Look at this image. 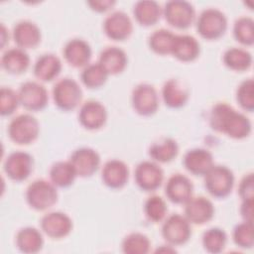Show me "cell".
Returning a JSON list of instances; mask_svg holds the SVG:
<instances>
[{"instance_id": "4dcf8cb0", "label": "cell", "mask_w": 254, "mask_h": 254, "mask_svg": "<svg viewBox=\"0 0 254 254\" xmlns=\"http://www.w3.org/2000/svg\"><path fill=\"white\" fill-rule=\"evenodd\" d=\"M149 156L157 163H169L179 154V145L173 138H165L152 144L149 148Z\"/></svg>"}, {"instance_id": "cb8c5ba5", "label": "cell", "mask_w": 254, "mask_h": 254, "mask_svg": "<svg viewBox=\"0 0 254 254\" xmlns=\"http://www.w3.org/2000/svg\"><path fill=\"white\" fill-rule=\"evenodd\" d=\"M98 63L110 74H118L127 66L128 59L126 53L119 47H106L99 54Z\"/></svg>"}, {"instance_id": "e575fe53", "label": "cell", "mask_w": 254, "mask_h": 254, "mask_svg": "<svg viewBox=\"0 0 254 254\" xmlns=\"http://www.w3.org/2000/svg\"><path fill=\"white\" fill-rule=\"evenodd\" d=\"M201 238L204 250L213 254L222 252L227 243V234L219 227H211L207 229L203 232Z\"/></svg>"}, {"instance_id": "1f68e13d", "label": "cell", "mask_w": 254, "mask_h": 254, "mask_svg": "<svg viewBox=\"0 0 254 254\" xmlns=\"http://www.w3.org/2000/svg\"><path fill=\"white\" fill-rule=\"evenodd\" d=\"M224 64L235 71L247 70L252 64V55L245 49L232 47L227 49L222 57Z\"/></svg>"}, {"instance_id": "3957f363", "label": "cell", "mask_w": 254, "mask_h": 254, "mask_svg": "<svg viewBox=\"0 0 254 254\" xmlns=\"http://www.w3.org/2000/svg\"><path fill=\"white\" fill-rule=\"evenodd\" d=\"M227 30V18L217 8H206L200 12L196 20V31L205 40H217Z\"/></svg>"}, {"instance_id": "5b68a950", "label": "cell", "mask_w": 254, "mask_h": 254, "mask_svg": "<svg viewBox=\"0 0 254 254\" xmlns=\"http://www.w3.org/2000/svg\"><path fill=\"white\" fill-rule=\"evenodd\" d=\"M7 132L9 138L14 143L28 145L38 138L40 124L32 114L24 113L14 117L10 121Z\"/></svg>"}, {"instance_id": "f35d334b", "label": "cell", "mask_w": 254, "mask_h": 254, "mask_svg": "<svg viewBox=\"0 0 254 254\" xmlns=\"http://www.w3.org/2000/svg\"><path fill=\"white\" fill-rule=\"evenodd\" d=\"M236 101L243 110L248 112L254 110V82L251 77L244 79L238 85Z\"/></svg>"}, {"instance_id": "277c9868", "label": "cell", "mask_w": 254, "mask_h": 254, "mask_svg": "<svg viewBox=\"0 0 254 254\" xmlns=\"http://www.w3.org/2000/svg\"><path fill=\"white\" fill-rule=\"evenodd\" d=\"M52 93L55 104L64 111H70L76 108L82 98L80 85L70 77L59 79L54 84Z\"/></svg>"}, {"instance_id": "9c48e42d", "label": "cell", "mask_w": 254, "mask_h": 254, "mask_svg": "<svg viewBox=\"0 0 254 254\" xmlns=\"http://www.w3.org/2000/svg\"><path fill=\"white\" fill-rule=\"evenodd\" d=\"M131 103L138 114L142 116L153 115L159 107L158 92L152 84L139 83L132 90Z\"/></svg>"}, {"instance_id": "74e56055", "label": "cell", "mask_w": 254, "mask_h": 254, "mask_svg": "<svg viewBox=\"0 0 254 254\" xmlns=\"http://www.w3.org/2000/svg\"><path fill=\"white\" fill-rule=\"evenodd\" d=\"M168 207L165 199L160 195L149 196L144 203V212L147 218L153 222L162 221L167 214Z\"/></svg>"}, {"instance_id": "7a4b0ae2", "label": "cell", "mask_w": 254, "mask_h": 254, "mask_svg": "<svg viewBox=\"0 0 254 254\" xmlns=\"http://www.w3.org/2000/svg\"><path fill=\"white\" fill-rule=\"evenodd\" d=\"M57 187L44 179L33 181L26 190L27 203L35 210H46L58 201Z\"/></svg>"}, {"instance_id": "d4e9b609", "label": "cell", "mask_w": 254, "mask_h": 254, "mask_svg": "<svg viewBox=\"0 0 254 254\" xmlns=\"http://www.w3.org/2000/svg\"><path fill=\"white\" fill-rule=\"evenodd\" d=\"M200 53L198 41L190 35H176L171 55L182 62H192Z\"/></svg>"}, {"instance_id": "8d00e7d4", "label": "cell", "mask_w": 254, "mask_h": 254, "mask_svg": "<svg viewBox=\"0 0 254 254\" xmlns=\"http://www.w3.org/2000/svg\"><path fill=\"white\" fill-rule=\"evenodd\" d=\"M149 238L140 232L128 234L122 242V251L125 254H147L150 251Z\"/></svg>"}, {"instance_id": "30bf717a", "label": "cell", "mask_w": 254, "mask_h": 254, "mask_svg": "<svg viewBox=\"0 0 254 254\" xmlns=\"http://www.w3.org/2000/svg\"><path fill=\"white\" fill-rule=\"evenodd\" d=\"M20 104L29 111L43 110L49 101L46 87L40 82L28 80L21 84L18 90Z\"/></svg>"}, {"instance_id": "d590c367", "label": "cell", "mask_w": 254, "mask_h": 254, "mask_svg": "<svg viewBox=\"0 0 254 254\" xmlns=\"http://www.w3.org/2000/svg\"><path fill=\"white\" fill-rule=\"evenodd\" d=\"M233 36L241 45L252 46L254 43L253 19L248 16H242L236 19L233 25Z\"/></svg>"}, {"instance_id": "e0dca14e", "label": "cell", "mask_w": 254, "mask_h": 254, "mask_svg": "<svg viewBox=\"0 0 254 254\" xmlns=\"http://www.w3.org/2000/svg\"><path fill=\"white\" fill-rule=\"evenodd\" d=\"M107 120L105 106L97 100H87L81 104L78 111V121L87 130L101 128Z\"/></svg>"}, {"instance_id": "7402d4cb", "label": "cell", "mask_w": 254, "mask_h": 254, "mask_svg": "<svg viewBox=\"0 0 254 254\" xmlns=\"http://www.w3.org/2000/svg\"><path fill=\"white\" fill-rule=\"evenodd\" d=\"M101 179L108 188L121 189L127 184L129 179L128 166L118 159L108 160L102 167Z\"/></svg>"}, {"instance_id": "6da1fadb", "label": "cell", "mask_w": 254, "mask_h": 254, "mask_svg": "<svg viewBox=\"0 0 254 254\" xmlns=\"http://www.w3.org/2000/svg\"><path fill=\"white\" fill-rule=\"evenodd\" d=\"M211 129L233 139H244L252 130L250 119L226 102H217L209 112Z\"/></svg>"}, {"instance_id": "836d02e7", "label": "cell", "mask_w": 254, "mask_h": 254, "mask_svg": "<svg viewBox=\"0 0 254 254\" xmlns=\"http://www.w3.org/2000/svg\"><path fill=\"white\" fill-rule=\"evenodd\" d=\"M108 76L109 74L97 62L88 64L83 67L80 73V80L86 87L94 89L101 87L106 82Z\"/></svg>"}, {"instance_id": "ac0fdd59", "label": "cell", "mask_w": 254, "mask_h": 254, "mask_svg": "<svg viewBox=\"0 0 254 254\" xmlns=\"http://www.w3.org/2000/svg\"><path fill=\"white\" fill-rule=\"evenodd\" d=\"M193 192L191 181L185 175L177 173L172 175L165 186V193L169 200L177 204H185Z\"/></svg>"}, {"instance_id": "52a82bcc", "label": "cell", "mask_w": 254, "mask_h": 254, "mask_svg": "<svg viewBox=\"0 0 254 254\" xmlns=\"http://www.w3.org/2000/svg\"><path fill=\"white\" fill-rule=\"evenodd\" d=\"M163 15L169 25L179 30H185L192 25L195 19V10L188 1L171 0L165 3Z\"/></svg>"}, {"instance_id": "ba28073f", "label": "cell", "mask_w": 254, "mask_h": 254, "mask_svg": "<svg viewBox=\"0 0 254 254\" xmlns=\"http://www.w3.org/2000/svg\"><path fill=\"white\" fill-rule=\"evenodd\" d=\"M161 232L168 244L172 246L183 245L187 243L191 236L190 222L185 215L173 213L163 222Z\"/></svg>"}, {"instance_id": "83f0119b", "label": "cell", "mask_w": 254, "mask_h": 254, "mask_svg": "<svg viewBox=\"0 0 254 254\" xmlns=\"http://www.w3.org/2000/svg\"><path fill=\"white\" fill-rule=\"evenodd\" d=\"M17 248L27 254H34L42 250L44 245V238L42 232L32 226L21 228L16 234Z\"/></svg>"}, {"instance_id": "ffe728a7", "label": "cell", "mask_w": 254, "mask_h": 254, "mask_svg": "<svg viewBox=\"0 0 254 254\" xmlns=\"http://www.w3.org/2000/svg\"><path fill=\"white\" fill-rule=\"evenodd\" d=\"M12 37L18 48L26 50L36 48L41 42L42 34L36 23L22 20L14 26Z\"/></svg>"}, {"instance_id": "b9f144b4", "label": "cell", "mask_w": 254, "mask_h": 254, "mask_svg": "<svg viewBox=\"0 0 254 254\" xmlns=\"http://www.w3.org/2000/svg\"><path fill=\"white\" fill-rule=\"evenodd\" d=\"M253 173H247L240 180L238 193L241 199H253Z\"/></svg>"}, {"instance_id": "60d3db41", "label": "cell", "mask_w": 254, "mask_h": 254, "mask_svg": "<svg viewBox=\"0 0 254 254\" xmlns=\"http://www.w3.org/2000/svg\"><path fill=\"white\" fill-rule=\"evenodd\" d=\"M20 104L18 91L10 87L3 86L0 90V114L8 116L13 114Z\"/></svg>"}, {"instance_id": "ab89813d", "label": "cell", "mask_w": 254, "mask_h": 254, "mask_svg": "<svg viewBox=\"0 0 254 254\" xmlns=\"http://www.w3.org/2000/svg\"><path fill=\"white\" fill-rule=\"evenodd\" d=\"M232 239L234 243L243 249H250L253 247V223L242 221L236 224L232 231Z\"/></svg>"}, {"instance_id": "44dd1931", "label": "cell", "mask_w": 254, "mask_h": 254, "mask_svg": "<svg viewBox=\"0 0 254 254\" xmlns=\"http://www.w3.org/2000/svg\"><path fill=\"white\" fill-rule=\"evenodd\" d=\"M183 164L194 176H204L214 165L212 154L203 148H193L186 152Z\"/></svg>"}, {"instance_id": "4fadbf2b", "label": "cell", "mask_w": 254, "mask_h": 254, "mask_svg": "<svg viewBox=\"0 0 254 254\" xmlns=\"http://www.w3.org/2000/svg\"><path fill=\"white\" fill-rule=\"evenodd\" d=\"M68 161L74 168L77 176L82 178L92 176L100 166L99 154L89 147L75 149L71 153Z\"/></svg>"}, {"instance_id": "603a6c76", "label": "cell", "mask_w": 254, "mask_h": 254, "mask_svg": "<svg viewBox=\"0 0 254 254\" xmlns=\"http://www.w3.org/2000/svg\"><path fill=\"white\" fill-rule=\"evenodd\" d=\"M162 98L170 108H181L189 100L190 92L187 85L178 78H170L163 84Z\"/></svg>"}, {"instance_id": "ee69618b", "label": "cell", "mask_w": 254, "mask_h": 254, "mask_svg": "<svg viewBox=\"0 0 254 254\" xmlns=\"http://www.w3.org/2000/svg\"><path fill=\"white\" fill-rule=\"evenodd\" d=\"M240 215L243 221L253 222V199H242Z\"/></svg>"}, {"instance_id": "4316f807", "label": "cell", "mask_w": 254, "mask_h": 254, "mask_svg": "<svg viewBox=\"0 0 254 254\" xmlns=\"http://www.w3.org/2000/svg\"><path fill=\"white\" fill-rule=\"evenodd\" d=\"M133 15L141 26L149 27L160 20L163 15V8L154 0H140L134 4Z\"/></svg>"}, {"instance_id": "f6af8a7d", "label": "cell", "mask_w": 254, "mask_h": 254, "mask_svg": "<svg viewBox=\"0 0 254 254\" xmlns=\"http://www.w3.org/2000/svg\"><path fill=\"white\" fill-rule=\"evenodd\" d=\"M6 35L8 36L9 34H8V32H7V30H6V28H5V26L2 24L1 25V42H2V48H4V46H5V42L9 39V37H6Z\"/></svg>"}, {"instance_id": "f1b7e54d", "label": "cell", "mask_w": 254, "mask_h": 254, "mask_svg": "<svg viewBox=\"0 0 254 254\" xmlns=\"http://www.w3.org/2000/svg\"><path fill=\"white\" fill-rule=\"evenodd\" d=\"M2 67L11 74H21L30 65V57L21 48H12L5 51L1 57Z\"/></svg>"}, {"instance_id": "5bb4252c", "label": "cell", "mask_w": 254, "mask_h": 254, "mask_svg": "<svg viewBox=\"0 0 254 254\" xmlns=\"http://www.w3.org/2000/svg\"><path fill=\"white\" fill-rule=\"evenodd\" d=\"M42 231L53 239L67 236L72 229V220L64 212L51 211L46 213L40 221Z\"/></svg>"}, {"instance_id": "d6a6232c", "label": "cell", "mask_w": 254, "mask_h": 254, "mask_svg": "<svg viewBox=\"0 0 254 254\" xmlns=\"http://www.w3.org/2000/svg\"><path fill=\"white\" fill-rule=\"evenodd\" d=\"M175 34L167 29H158L154 31L148 39L149 48L158 55L165 56L172 52Z\"/></svg>"}, {"instance_id": "9a60e30c", "label": "cell", "mask_w": 254, "mask_h": 254, "mask_svg": "<svg viewBox=\"0 0 254 254\" xmlns=\"http://www.w3.org/2000/svg\"><path fill=\"white\" fill-rule=\"evenodd\" d=\"M103 30L109 39L113 41H124L132 34L133 24L125 12L114 11L105 18Z\"/></svg>"}, {"instance_id": "7c38bea8", "label": "cell", "mask_w": 254, "mask_h": 254, "mask_svg": "<svg viewBox=\"0 0 254 254\" xmlns=\"http://www.w3.org/2000/svg\"><path fill=\"white\" fill-rule=\"evenodd\" d=\"M34 159L24 151L10 153L4 161L3 169L9 179L15 182H22L29 178L33 171Z\"/></svg>"}, {"instance_id": "484cf974", "label": "cell", "mask_w": 254, "mask_h": 254, "mask_svg": "<svg viewBox=\"0 0 254 254\" xmlns=\"http://www.w3.org/2000/svg\"><path fill=\"white\" fill-rule=\"evenodd\" d=\"M62 62L54 54H44L37 59L33 71L35 76L41 81H51L58 77L62 70Z\"/></svg>"}, {"instance_id": "f546056e", "label": "cell", "mask_w": 254, "mask_h": 254, "mask_svg": "<svg viewBox=\"0 0 254 254\" xmlns=\"http://www.w3.org/2000/svg\"><path fill=\"white\" fill-rule=\"evenodd\" d=\"M51 182L59 188H67L71 186L77 177V174L69 161H59L52 165L50 172Z\"/></svg>"}, {"instance_id": "7bdbcfd3", "label": "cell", "mask_w": 254, "mask_h": 254, "mask_svg": "<svg viewBox=\"0 0 254 254\" xmlns=\"http://www.w3.org/2000/svg\"><path fill=\"white\" fill-rule=\"evenodd\" d=\"M87 5L95 12L102 13L110 10L114 5V0H91L87 2Z\"/></svg>"}, {"instance_id": "8fae6325", "label": "cell", "mask_w": 254, "mask_h": 254, "mask_svg": "<svg viewBox=\"0 0 254 254\" xmlns=\"http://www.w3.org/2000/svg\"><path fill=\"white\" fill-rule=\"evenodd\" d=\"M137 186L145 191H154L160 188L164 180V172L155 161H142L134 171Z\"/></svg>"}, {"instance_id": "8992f818", "label": "cell", "mask_w": 254, "mask_h": 254, "mask_svg": "<svg viewBox=\"0 0 254 254\" xmlns=\"http://www.w3.org/2000/svg\"><path fill=\"white\" fill-rule=\"evenodd\" d=\"M204 177V187L214 197L223 198L230 194L234 186V175L226 166L213 165Z\"/></svg>"}, {"instance_id": "d6986e66", "label": "cell", "mask_w": 254, "mask_h": 254, "mask_svg": "<svg viewBox=\"0 0 254 254\" xmlns=\"http://www.w3.org/2000/svg\"><path fill=\"white\" fill-rule=\"evenodd\" d=\"M65 62L73 67H84L89 64L92 51L89 44L79 38L69 40L63 50Z\"/></svg>"}, {"instance_id": "2e32d148", "label": "cell", "mask_w": 254, "mask_h": 254, "mask_svg": "<svg viewBox=\"0 0 254 254\" xmlns=\"http://www.w3.org/2000/svg\"><path fill=\"white\" fill-rule=\"evenodd\" d=\"M213 215V203L205 196H191L185 203V216L190 224H204L211 220Z\"/></svg>"}]
</instances>
